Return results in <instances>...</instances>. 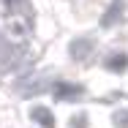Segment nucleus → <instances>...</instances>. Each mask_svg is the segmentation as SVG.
<instances>
[{
    "label": "nucleus",
    "mask_w": 128,
    "mask_h": 128,
    "mask_svg": "<svg viewBox=\"0 0 128 128\" xmlns=\"http://www.w3.org/2000/svg\"><path fill=\"white\" fill-rule=\"evenodd\" d=\"M8 63H11V49L6 44V38L0 36V66H8Z\"/></svg>",
    "instance_id": "6"
},
{
    "label": "nucleus",
    "mask_w": 128,
    "mask_h": 128,
    "mask_svg": "<svg viewBox=\"0 0 128 128\" xmlns=\"http://www.w3.org/2000/svg\"><path fill=\"white\" fill-rule=\"evenodd\" d=\"M30 117H33L38 126H44V128H54V114H52L46 106H33Z\"/></svg>",
    "instance_id": "3"
},
{
    "label": "nucleus",
    "mask_w": 128,
    "mask_h": 128,
    "mask_svg": "<svg viewBox=\"0 0 128 128\" xmlns=\"http://www.w3.org/2000/svg\"><path fill=\"white\" fill-rule=\"evenodd\" d=\"M106 68H109V71H126L128 68V57L126 54H112V57L106 60Z\"/></svg>",
    "instance_id": "5"
},
{
    "label": "nucleus",
    "mask_w": 128,
    "mask_h": 128,
    "mask_svg": "<svg viewBox=\"0 0 128 128\" xmlns=\"http://www.w3.org/2000/svg\"><path fill=\"white\" fill-rule=\"evenodd\" d=\"M90 49H93V41H90V38H76V41L71 44V54L79 57V60H82V57H87Z\"/></svg>",
    "instance_id": "4"
},
{
    "label": "nucleus",
    "mask_w": 128,
    "mask_h": 128,
    "mask_svg": "<svg viewBox=\"0 0 128 128\" xmlns=\"http://www.w3.org/2000/svg\"><path fill=\"white\" fill-rule=\"evenodd\" d=\"M123 11H126V3H123V0H114V3L106 8V14L101 16V25H104V27H112L120 16H123Z\"/></svg>",
    "instance_id": "1"
},
{
    "label": "nucleus",
    "mask_w": 128,
    "mask_h": 128,
    "mask_svg": "<svg viewBox=\"0 0 128 128\" xmlns=\"http://www.w3.org/2000/svg\"><path fill=\"white\" fill-rule=\"evenodd\" d=\"M117 128H128V114H117Z\"/></svg>",
    "instance_id": "8"
},
{
    "label": "nucleus",
    "mask_w": 128,
    "mask_h": 128,
    "mask_svg": "<svg viewBox=\"0 0 128 128\" xmlns=\"http://www.w3.org/2000/svg\"><path fill=\"white\" fill-rule=\"evenodd\" d=\"M71 128H87V117H84V114H76V117L71 120Z\"/></svg>",
    "instance_id": "7"
},
{
    "label": "nucleus",
    "mask_w": 128,
    "mask_h": 128,
    "mask_svg": "<svg viewBox=\"0 0 128 128\" xmlns=\"http://www.w3.org/2000/svg\"><path fill=\"white\" fill-rule=\"evenodd\" d=\"M76 96H82V87H76V84H66V82L54 84V98L57 101H68V98H76Z\"/></svg>",
    "instance_id": "2"
}]
</instances>
